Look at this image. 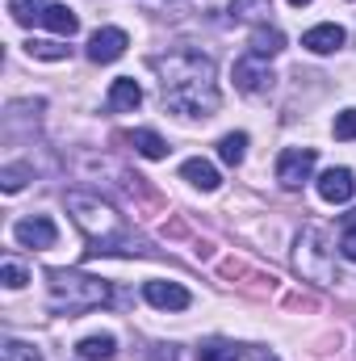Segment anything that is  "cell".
<instances>
[{"mask_svg": "<svg viewBox=\"0 0 356 361\" xmlns=\"http://www.w3.org/2000/svg\"><path fill=\"white\" fill-rule=\"evenodd\" d=\"M151 68L160 72V89H164V105L180 114V118H214L218 109V72L214 59L201 51H172L151 59Z\"/></svg>", "mask_w": 356, "mask_h": 361, "instance_id": "cell-1", "label": "cell"}, {"mask_svg": "<svg viewBox=\"0 0 356 361\" xmlns=\"http://www.w3.org/2000/svg\"><path fill=\"white\" fill-rule=\"evenodd\" d=\"M68 214H72V223L89 235V244H92L89 257H109V252L139 257V252H147L143 240H139L134 231H126L122 214H117L105 197H96V193H68Z\"/></svg>", "mask_w": 356, "mask_h": 361, "instance_id": "cell-2", "label": "cell"}, {"mask_svg": "<svg viewBox=\"0 0 356 361\" xmlns=\"http://www.w3.org/2000/svg\"><path fill=\"white\" fill-rule=\"evenodd\" d=\"M46 290H51V307L55 311H92L109 302V286L101 277L76 269H51L46 273Z\"/></svg>", "mask_w": 356, "mask_h": 361, "instance_id": "cell-3", "label": "cell"}, {"mask_svg": "<svg viewBox=\"0 0 356 361\" xmlns=\"http://www.w3.org/2000/svg\"><path fill=\"white\" fill-rule=\"evenodd\" d=\"M298 269L310 281H331V248L323 244V231L306 227L298 240Z\"/></svg>", "mask_w": 356, "mask_h": 361, "instance_id": "cell-4", "label": "cell"}, {"mask_svg": "<svg viewBox=\"0 0 356 361\" xmlns=\"http://www.w3.org/2000/svg\"><path fill=\"white\" fill-rule=\"evenodd\" d=\"M314 164H319V152L314 147H285L276 156V180L285 189H302L310 180V173H314Z\"/></svg>", "mask_w": 356, "mask_h": 361, "instance_id": "cell-5", "label": "cell"}, {"mask_svg": "<svg viewBox=\"0 0 356 361\" xmlns=\"http://www.w3.org/2000/svg\"><path fill=\"white\" fill-rule=\"evenodd\" d=\"M13 240L21 244V248H55V240H59V227L46 219V214H34V219H21V223H13Z\"/></svg>", "mask_w": 356, "mask_h": 361, "instance_id": "cell-6", "label": "cell"}, {"mask_svg": "<svg viewBox=\"0 0 356 361\" xmlns=\"http://www.w3.org/2000/svg\"><path fill=\"white\" fill-rule=\"evenodd\" d=\"M235 89L248 92V97H260V92L272 89V72H268V59L243 55V59L235 63Z\"/></svg>", "mask_w": 356, "mask_h": 361, "instance_id": "cell-7", "label": "cell"}, {"mask_svg": "<svg viewBox=\"0 0 356 361\" xmlns=\"http://www.w3.org/2000/svg\"><path fill=\"white\" fill-rule=\"evenodd\" d=\"M126 47H130L126 30L105 25V30H96V34L89 38V59H92V63H113V59H122V55H126Z\"/></svg>", "mask_w": 356, "mask_h": 361, "instance_id": "cell-8", "label": "cell"}, {"mask_svg": "<svg viewBox=\"0 0 356 361\" xmlns=\"http://www.w3.org/2000/svg\"><path fill=\"white\" fill-rule=\"evenodd\" d=\"M344 42H348V34H344V25H336V21H323V25H314V30L302 34V47H306L310 55H336Z\"/></svg>", "mask_w": 356, "mask_h": 361, "instance_id": "cell-9", "label": "cell"}, {"mask_svg": "<svg viewBox=\"0 0 356 361\" xmlns=\"http://www.w3.org/2000/svg\"><path fill=\"white\" fill-rule=\"evenodd\" d=\"M314 189H319V197H323V202L344 206V202L356 193V177L348 173V169H327L323 177L314 180Z\"/></svg>", "mask_w": 356, "mask_h": 361, "instance_id": "cell-10", "label": "cell"}, {"mask_svg": "<svg viewBox=\"0 0 356 361\" xmlns=\"http://www.w3.org/2000/svg\"><path fill=\"white\" fill-rule=\"evenodd\" d=\"M143 298H147L151 307H160V311H184V307L193 302L180 281H147V286H143Z\"/></svg>", "mask_w": 356, "mask_h": 361, "instance_id": "cell-11", "label": "cell"}, {"mask_svg": "<svg viewBox=\"0 0 356 361\" xmlns=\"http://www.w3.org/2000/svg\"><path fill=\"white\" fill-rule=\"evenodd\" d=\"M285 51V34L276 30V25H256L252 30V38H248V55H256V59H272V55H281Z\"/></svg>", "mask_w": 356, "mask_h": 361, "instance_id": "cell-12", "label": "cell"}, {"mask_svg": "<svg viewBox=\"0 0 356 361\" xmlns=\"http://www.w3.org/2000/svg\"><path fill=\"white\" fill-rule=\"evenodd\" d=\"M139 105H143V85H139L134 76H117V80L109 85V109L130 114V109H139Z\"/></svg>", "mask_w": 356, "mask_h": 361, "instance_id": "cell-13", "label": "cell"}, {"mask_svg": "<svg viewBox=\"0 0 356 361\" xmlns=\"http://www.w3.org/2000/svg\"><path fill=\"white\" fill-rule=\"evenodd\" d=\"M180 177L189 180L193 189H201V193H214V189L222 185L218 169H214L210 160H201V156H197V160H184V164H180Z\"/></svg>", "mask_w": 356, "mask_h": 361, "instance_id": "cell-14", "label": "cell"}, {"mask_svg": "<svg viewBox=\"0 0 356 361\" xmlns=\"http://www.w3.org/2000/svg\"><path fill=\"white\" fill-rule=\"evenodd\" d=\"M42 25H46L51 34H59V38H72V34L80 30V17H76L68 4H46V13H42Z\"/></svg>", "mask_w": 356, "mask_h": 361, "instance_id": "cell-15", "label": "cell"}, {"mask_svg": "<svg viewBox=\"0 0 356 361\" xmlns=\"http://www.w3.org/2000/svg\"><path fill=\"white\" fill-rule=\"evenodd\" d=\"M243 156H248V135H243V130H235V135H222V139H218V160H222V164L239 169V164H243Z\"/></svg>", "mask_w": 356, "mask_h": 361, "instance_id": "cell-16", "label": "cell"}, {"mask_svg": "<svg viewBox=\"0 0 356 361\" xmlns=\"http://www.w3.org/2000/svg\"><path fill=\"white\" fill-rule=\"evenodd\" d=\"M76 353L84 361H109L117 353V341H113V336H84V341L76 345Z\"/></svg>", "mask_w": 356, "mask_h": 361, "instance_id": "cell-17", "label": "cell"}, {"mask_svg": "<svg viewBox=\"0 0 356 361\" xmlns=\"http://www.w3.org/2000/svg\"><path fill=\"white\" fill-rule=\"evenodd\" d=\"M130 143H134V152H139V156H147V160H164V156H168V143H164L155 130H147V126H143V130H134V135H130Z\"/></svg>", "mask_w": 356, "mask_h": 361, "instance_id": "cell-18", "label": "cell"}, {"mask_svg": "<svg viewBox=\"0 0 356 361\" xmlns=\"http://www.w3.org/2000/svg\"><path fill=\"white\" fill-rule=\"evenodd\" d=\"M231 13H235L239 21H256V25H265L268 13H272V0H231Z\"/></svg>", "mask_w": 356, "mask_h": 361, "instance_id": "cell-19", "label": "cell"}, {"mask_svg": "<svg viewBox=\"0 0 356 361\" xmlns=\"http://www.w3.org/2000/svg\"><path fill=\"white\" fill-rule=\"evenodd\" d=\"M8 13H13L17 25H34V21H42L46 4L42 0H8Z\"/></svg>", "mask_w": 356, "mask_h": 361, "instance_id": "cell-20", "label": "cell"}, {"mask_svg": "<svg viewBox=\"0 0 356 361\" xmlns=\"http://www.w3.org/2000/svg\"><path fill=\"white\" fill-rule=\"evenodd\" d=\"M25 51H30L34 59H46V63L68 59V47H63V42H46V38H30V42H25Z\"/></svg>", "mask_w": 356, "mask_h": 361, "instance_id": "cell-21", "label": "cell"}, {"mask_svg": "<svg viewBox=\"0 0 356 361\" xmlns=\"http://www.w3.org/2000/svg\"><path fill=\"white\" fill-rule=\"evenodd\" d=\"M197 361H243V353L235 345H222V341H210L197 349Z\"/></svg>", "mask_w": 356, "mask_h": 361, "instance_id": "cell-22", "label": "cell"}, {"mask_svg": "<svg viewBox=\"0 0 356 361\" xmlns=\"http://www.w3.org/2000/svg\"><path fill=\"white\" fill-rule=\"evenodd\" d=\"M0 361H42V353L25 341H4L0 345Z\"/></svg>", "mask_w": 356, "mask_h": 361, "instance_id": "cell-23", "label": "cell"}, {"mask_svg": "<svg viewBox=\"0 0 356 361\" xmlns=\"http://www.w3.org/2000/svg\"><path fill=\"white\" fill-rule=\"evenodd\" d=\"M331 135L336 139H356V109H344V114H336V122H331Z\"/></svg>", "mask_w": 356, "mask_h": 361, "instance_id": "cell-24", "label": "cell"}, {"mask_svg": "<svg viewBox=\"0 0 356 361\" xmlns=\"http://www.w3.org/2000/svg\"><path fill=\"white\" fill-rule=\"evenodd\" d=\"M25 177H30L25 169H17V164H8V169H0V189H4V193H17V189L25 185Z\"/></svg>", "mask_w": 356, "mask_h": 361, "instance_id": "cell-25", "label": "cell"}, {"mask_svg": "<svg viewBox=\"0 0 356 361\" xmlns=\"http://www.w3.org/2000/svg\"><path fill=\"white\" fill-rule=\"evenodd\" d=\"M0 277H4V286H8V290H21V286L30 281V277H25V269H21L17 261H4V265H0Z\"/></svg>", "mask_w": 356, "mask_h": 361, "instance_id": "cell-26", "label": "cell"}, {"mask_svg": "<svg viewBox=\"0 0 356 361\" xmlns=\"http://www.w3.org/2000/svg\"><path fill=\"white\" fill-rule=\"evenodd\" d=\"M340 252H344V261H352V265H356V231H344V240H340Z\"/></svg>", "mask_w": 356, "mask_h": 361, "instance_id": "cell-27", "label": "cell"}, {"mask_svg": "<svg viewBox=\"0 0 356 361\" xmlns=\"http://www.w3.org/2000/svg\"><path fill=\"white\" fill-rule=\"evenodd\" d=\"M344 231H356V210L352 214H344Z\"/></svg>", "mask_w": 356, "mask_h": 361, "instance_id": "cell-28", "label": "cell"}, {"mask_svg": "<svg viewBox=\"0 0 356 361\" xmlns=\"http://www.w3.org/2000/svg\"><path fill=\"white\" fill-rule=\"evenodd\" d=\"M289 4H293V8H302V4H310V0H289Z\"/></svg>", "mask_w": 356, "mask_h": 361, "instance_id": "cell-29", "label": "cell"}]
</instances>
